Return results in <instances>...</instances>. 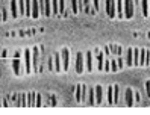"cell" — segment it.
I'll return each instance as SVG.
<instances>
[{
  "label": "cell",
  "mask_w": 150,
  "mask_h": 115,
  "mask_svg": "<svg viewBox=\"0 0 150 115\" xmlns=\"http://www.w3.org/2000/svg\"><path fill=\"white\" fill-rule=\"evenodd\" d=\"M24 71H26V74L33 71L32 70V52L28 49L24 50Z\"/></svg>",
  "instance_id": "cell-1"
},
{
  "label": "cell",
  "mask_w": 150,
  "mask_h": 115,
  "mask_svg": "<svg viewBox=\"0 0 150 115\" xmlns=\"http://www.w3.org/2000/svg\"><path fill=\"white\" fill-rule=\"evenodd\" d=\"M117 5H115V0H106V14L111 17V18H115L117 15Z\"/></svg>",
  "instance_id": "cell-2"
},
{
  "label": "cell",
  "mask_w": 150,
  "mask_h": 115,
  "mask_svg": "<svg viewBox=\"0 0 150 115\" xmlns=\"http://www.w3.org/2000/svg\"><path fill=\"white\" fill-rule=\"evenodd\" d=\"M134 0H125V17L132 18L134 17Z\"/></svg>",
  "instance_id": "cell-3"
},
{
  "label": "cell",
  "mask_w": 150,
  "mask_h": 115,
  "mask_svg": "<svg viewBox=\"0 0 150 115\" xmlns=\"http://www.w3.org/2000/svg\"><path fill=\"white\" fill-rule=\"evenodd\" d=\"M83 71V53L77 52L76 53V73L81 74Z\"/></svg>",
  "instance_id": "cell-4"
},
{
  "label": "cell",
  "mask_w": 150,
  "mask_h": 115,
  "mask_svg": "<svg viewBox=\"0 0 150 115\" xmlns=\"http://www.w3.org/2000/svg\"><path fill=\"white\" fill-rule=\"evenodd\" d=\"M38 58H40V50L38 47L32 49V70L33 71H38Z\"/></svg>",
  "instance_id": "cell-5"
},
{
  "label": "cell",
  "mask_w": 150,
  "mask_h": 115,
  "mask_svg": "<svg viewBox=\"0 0 150 115\" xmlns=\"http://www.w3.org/2000/svg\"><path fill=\"white\" fill-rule=\"evenodd\" d=\"M11 15L14 18L20 17V11H18V0H11Z\"/></svg>",
  "instance_id": "cell-6"
},
{
  "label": "cell",
  "mask_w": 150,
  "mask_h": 115,
  "mask_svg": "<svg viewBox=\"0 0 150 115\" xmlns=\"http://www.w3.org/2000/svg\"><path fill=\"white\" fill-rule=\"evenodd\" d=\"M40 14H41V11H40V2H38V0H32V17H33V18H38Z\"/></svg>",
  "instance_id": "cell-7"
},
{
  "label": "cell",
  "mask_w": 150,
  "mask_h": 115,
  "mask_svg": "<svg viewBox=\"0 0 150 115\" xmlns=\"http://www.w3.org/2000/svg\"><path fill=\"white\" fill-rule=\"evenodd\" d=\"M94 52H96V55H97V56H96V58H97V67H99V70H103V67H105V62H103L105 55H103L99 49H96Z\"/></svg>",
  "instance_id": "cell-8"
},
{
  "label": "cell",
  "mask_w": 150,
  "mask_h": 115,
  "mask_svg": "<svg viewBox=\"0 0 150 115\" xmlns=\"http://www.w3.org/2000/svg\"><path fill=\"white\" fill-rule=\"evenodd\" d=\"M53 64H55V71L61 73L62 68H61V53H55L53 55Z\"/></svg>",
  "instance_id": "cell-9"
},
{
  "label": "cell",
  "mask_w": 150,
  "mask_h": 115,
  "mask_svg": "<svg viewBox=\"0 0 150 115\" xmlns=\"http://www.w3.org/2000/svg\"><path fill=\"white\" fill-rule=\"evenodd\" d=\"M94 91H96V102L100 104L102 100H103V88H102V85H97L94 88Z\"/></svg>",
  "instance_id": "cell-10"
},
{
  "label": "cell",
  "mask_w": 150,
  "mask_h": 115,
  "mask_svg": "<svg viewBox=\"0 0 150 115\" xmlns=\"http://www.w3.org/2000/svg\"><path fill=\"white\" fill-rule=\"evenodd\" d=\"M12 68H14V73L17 74V76H20L21 74V64H20V58H14V61H12Z\"/></svg>",
  "instance_id": "cell-11"
},
{
  "label": "cell",
  "mask_w": 150,
  "mask_h": 115,
  "mask_svg": "<svg viewBox=\"0 0 150 115\" xmlns=\"http://www.w3.org/2000/svg\"><path fill=\"white\" fill-rule=\"evenodd\" d=\"M61 56H62V62H64V71H67L68 70V49H62V52H61Z\"/></svg>",
  "instance_id": "cell-12"
},
{
  "label": "cell",
  "mask_w": 150,
  "mask_h": 115,
  "mask_svg": "<svg viewBox=\"0 0 150 115\" xmlns=\"http://www.w3.org/2000/svg\"><path fill=\"white\" fill-rule=\"evenodd\" d=\"M126 65L132 67L134 65V49H127V55H126Z\"/></svg>",
  "instance_id": "cell-13"
},
{
  "label": "cell",
  "mask_w": 150,
  "mask_h": 115,
  "mask_svg": "<svg viewBox=\"0 0 150 115\" xmlns=\"http://www.w3.org/2000/svg\"><path fill=\"white\" fill-rule=\"evenodd\" d=\"M141 11H143V15H144V17L150 15V9H149V0H141Z\"/></svg>",
  "instance_id": "cell-14"
},
{
  "label": "cell",
  "mask_w": 150,
  "mask_h": 115,
  "mask_svg": "<svg viewBox=\"0 0 150 115\" xmlns=\"http://www.w3.org/2000/svg\"><path fill=\"white\" fill-rule=\"evenodd\" d=\"M86 70L93 71V53L91 52H86Z\"/></svg>",
  "instance_id": "cell-15"
},
{
  "label": "cell",
  "mask_w": 150,
  "mask_h": 115,
  "mask_svg": "<svg viewBox=\"0 0 150 115\" xmlns=\"http://www.w3.org/2000/svg\"><path fill=\"white\" fill-rule=\"evenodd\" d=\"M108 47H109L111 53H114V55H117V56H120L123 53V49L120 46H115V44H111V46H108Z\"/></svg>",
  "instance_id": "cell-16"
},
{
  "label": "cell",
  "mask_w": 150,
  "mask_h": 115,
  "mask_svg": "<svg viewBox=\"0 0 150 115\" xmlns=\"http://www.w3.org/2000/svg\"><path fill=\"white\" fill-rule=\"evenodd\" d=\"M132 95H134V91H132L130 88H127V90H126V104H127V106H132V104H134Z\"/></svg>",
  "instance_id": "cell-17"
},
{
  "label": "cell",
  "mask_w": 150,
  "mask_h": 115,
  "mask_svg": "<svg viewBox=\"0 0 150 115\" xmlns=\"http://www.w3.org/2000/svg\"><path fill=\"white\" fill-rule=\"evenodd\" d=\"M74 97H76V102H77V103L82 102V85H77V86H76Z\"/></svg>",
  "instance_id": "cell-18"
},
{
  "label": "cell",
  "mask_w": 150,
  "mask_h": 115,
  "mask_svg": "<svg viewBox=\"0 0 150 115\" xmlns=\"http://www.w3.org/2000/svg\"><path fill=\"white\" fill-rule=\"evenodd\" d=\"M52 14L53 15L59 14V0H52Z\"/></svg>",
  "instance_id": "cell-19"
},
{
  "label": "cell",
  "mask_w": 150,
  "mask_h": 115,
  "mask_svg": "<svg viewBox=\"0 0 150 115\" xmlns=\"http://www.w3.org/2000/svg\"><path fill=\"white\" fill-rule=\"evenodd\" d=\"M146 56H147V50L139 49V65H146Z\"/></svg>",
  "instance_id": "cell-20"
},
{
  "label": "cell",
  "mask_w": 150,
  "mask_h": 115,
  "mask_svg": "<svg viewBox=\"0 0 150 115\" xmlns=\"http://www.w3.org/2000/svg\"><path fill=\"white\" fill-rule=\"evenodd\" d=\"M123 9H125V8H123V0H117V15L120 17V18H123Z\"/></svg>",
  "instance_id": "cell-21"
},
{
  "label": "cell",
  "mask_w": 150,
  "mask_h": 115,
  "mask_svg": "<svg viewBox=\"0 0 150 115\" xmlns=\"http://www.w3.org/2000/svg\"><path fill=\"white\" fill-rule=\"evenodd\" d=\"M26 2V17H32V0H24Z\"/></svg>",
  "instance_id": "cell-22"
},
{
  "label": "cell",
  "mask_w": 150,
  "mask_h": 115,
  "mask_svg": "<svg viewBox=\"0 0 150 115\" xmlns=\"http://www.w3.org/2000/svg\"><path fill=\"white\" fill-rule=\"evenodd\" d=\"M83 11H85L86 14H94V9H91L90 0H83Z\"/></svg>",
  "instance_id": "cell-23"
},
{
  "label": "cell",
  "mask_w": 150,
  "mask_h": 115,
  "mask_svg": "<svg viewBox=\"0 0 150 115\" xmlns=\"http://www.w3.org/2000/svg\"><path fill=\"white\" fill-rule=\"evenodd\" d=\"M35 100H37L35 92H29V95H28V106H35Z\"/></svg>",
  "instance_id": "cell-24"
},
{
  "label": "cell",
  "mask_w": 150,
  "mask_h": 115,
  "mask_svg": "<svg viewBox=\"0 0 150 115\" xmlns=\"http://www.w3.org/2000/svg\"><path fill=\"white\" fill-rule=\"evenodd\" d=\"M50 5H52V0H44V8H46V17H50V14H52V8H50Z\"/></svg>",
  "instance_id": "cell-25"
},
{
  "label": "cell",
  "mask_w": 150,
  "mask_h": 115,
  "mask_svg": "<svg viewBox=\"0 0 150 115\" xmlns=\"http://www.w3.org/2000/svg\"><path fill=\"white\" fill-rule=\"evenodd\" d=\"M18 11H20V15H26V2L24 0H18Z\"/></svg>",
  "instance_id": "cell-26"
},
{
  "label": "cell",
  "mask_w": 150,
  "mask_h": 115,
  "mask_svg": "<svg viewBox=\"0 0 150 115\" xmlns=\"http://www.w3.org/2000/svg\"><path fill=\"white\" fill-rule=\"evenodd\" d=\"M94 88H88V103L94 104Z\"/></svg>",
  "instance_id": "cell-27"
},
{
  "label": "cell",
  "mask_w": 150,
  "mask_h": 115,
  "mask_svg": "<svg viewBox=\"0 0 150 115\" xmlns=\"http://www.w3.org/2000/svg\"><path fill=\"white\" fill-rule=\"evenodd\" d=\"M108 102H109V104H112L114 103V86H108Z\"/></svg>",
  "instance_id": "cell-28"
},
{
  "label": "cell",
  "mask_w": 150,
  "mask_h": 115,
  "mask_svg": "<svg viewBox=\"0 0 150 115\" xmlns=\"http://www.w3.org/2000/svg\"><path fill=\"white\" fill-rule=\"evenodd\" d=\"M134 65H139V49H134Z\"/></svg>",
  "instance_id": "cell-29"
},
{
  "label": "cell",
  "mask_w": 150,
  "mask_h": 115,
  "mask_svg": "<svg viewBox=\"0 0 150 115\" xmlns=\"http://www.w3.org/2000/svg\"><path fill=\"white\" fill-rule=\"evenodd\" d=\"M118 97H120V88L118 85L114 86V103H118Z\"/></svg>",
  "instance_id": "cell-30"
},
{
  "label": "cell",
  "mask_w": 150,
  "mask_h": 115,
  "mask_svg": "<svg viewBox=\"0 0 150 115\" xmlns=\"http://www.w3.org/2000/svg\"><path fill=\"white\" fill-rule=\"evenodd\" d=\"M118 64H117V61L115 59H111V71L112 73H115V71H118Z\"/></svg>",
  "instance_id": "cell-31"
},
{
  "label": "cell",
  "mask_w": 150,
  "mask_h": 115,
  "mask_svg": "<svg viewBox=\"0 0 150 115\" xmlns=\"http://www.w3.org/2000/svg\"><path fill=\"white\" fill-rule=\"evenodd\" d=\"M71 11H73V14H77V12H79V5H77V0H71Z\"/></svg>",
  "instance_id": "cell-32"
},
{
  "label": "cell",
  "mask_w": 150,
  "mask_h": 115,
  "mask_svg": "<svg viewBox=\"0 0 150 115\" xmlns=\"http://www.w3.org/2000/svg\"><path fill=\"white\" fill-rule=\"evenodd\" d=\"M65 12V0H59V14Z\"/></svg>",
  "instance_id": "cell-33"
},
{
  "label": "cell",
  "mask_w": 150,
  "mask_h": 115,
  "mask_svg": "<svg viewBox=\"0 0 150 115\" xmlns=\"http://www.w3.org/2000/svg\"><path fill=\"white\" fill-rule=\"evenodd\" d=\"M100 5V0H93V9H94V12H97V11H99V6Z\"/></svg>",
  "instance_id": "cell-34"
},
{
  "label": "cell",
  "mask_w": 150,
  "mask_h": 115,
  "mask_svg": "<svg viewBox=\"0 0 150 115\" xmlns=\"http://www.w3.org/2000/svg\"><path fill=\"white\" fill-rule=\"evenodd\" d=\"M82 102H86V85H82Z\"/></svg>",
  "instance_id": "cell-35"
},
{
  "label": "cell",
  "mask_w": 150,
  "mask_h": 115,
  "mask_svg": "<svg viewBox=\"0 0 150 115\" xmlns=\"http://www.w3.org/2000/svg\"><path fill=\"white\" fill-rule=\"evenodd\" d=\"M103 71H111V61H106V62H105Z\"/></svg>",
  "instance_id": "cell-36"
},
{
  "label": "cell",
  "mask_w": 150,
  "mask_h": 115,
  "mask_svg": "<svg viewBox=\"0 0 150 115\" xmlns=\"http://www.w3.org/2000/svg\"><path fill=\"white\" fill-rule=\"evenodd\" d=\"M35 106H38V108H40V106H42V104H41V95H40V94L37 95V100H35Z\"/></svg>",
  "instance_id": "cell-37"
},
{
  "label": "cell",
  "mask_w": 150,
  "mask_h": 115,
  "mask_svg": "<svg viewBox=\"0 0 150 115\" xmlns=\"http://www.w3.org/2000/svg\"><path fill=\"white\" fill-rule=\"evenodd\" d=\"M117 64H118V68H123V56H118Z\"/></svg>",
  "instance_id": "cell-38"
},
{
  "label": "cell",
  "mask_w": 150,
  "mask_h": 115,
  "mask_svg": "<svg viewBox=\"0 0 150 115\" xmlns=\"http://www.w3.org/2000/svg\"><path fill=\"white\" fill-rule=\"evenodd\" d=\"M146 91H147V95L150 97V80L146 82Z\"/></svg>",
  "instance_id": "cell-39"
},
{
  "label": "cell",
  "mask_w": 150,
  "mask_h": 115,
  "mask_svg": "<svg viewBox=\"0 0 150 115\" xmlns=\"http://www.w3.org/2000/svg\"><path fill=\"white\" fill-rule=\"evenodd\" d=\"M135 5H139V0H135Z\"/></svg>",
  "instance_id": "cell-40"
}]
</instances>
